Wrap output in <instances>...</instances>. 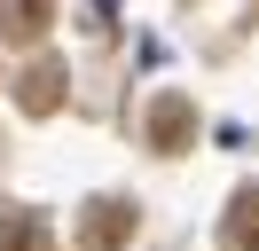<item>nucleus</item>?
<instances>
[{
  "instance_id": "20e7f679",
  "label": "nucleus",
  "mask_w": 259,
  "mask_h": 251,
  "mask_svg": "<svg viewBox=\"0 0 259 251\" xmlns=\"http://www.w3.org/2000/svg\"><path fill=\"white\" fill-rule=\"evenodd\" d=\"M55 24V0H0V39H16V47H39Z\"/></svg>"
},
{
  "instance_id": "39448f33",
  "label": "nucleus",
  "mask_w": 259,
  "mask_h": 251,
  "mask_svg": "<svg viewBox=\"0 0 259 251\" xmlns=\"http://www.w3.org/2000/svg\"><path fill=\"white\" fill-rule=\"evenodd\" d=\"M220 251H259V188H236V204L220 220Z\"/></svg>"
},
{
  "instance_id": "423d86ee",
  "label": "nucleus",
  "mask_w": 259,
  "mask_h": 251,
  "mask_svg": "<svg viewBox=\"0 0 259 251\" xmlns=\"http://www.w3.org/2000/svg\"><path fill=\"white\" fill-rule=\"evenodd\" d=\"M0 251H55V228L39 212H0Z\"/></svg>"
},
{
  "instance_id": "7ed1b4c3",
  "label": "nucleus",
  "mask_w": 259,
  "mask_h": 251,
  "mask_svg": "<svg viewBox=\"0 0 259 251\" xmlns=\"http://www.w3.org/2000/svg\"><path fill=\"white\" fill-rule=\"evenodd\" d=\"M16 110H24V118H55V110H63V63L39 55L32 71L16 78Z\"/></svg>"
},
{
  "instance_id": "f03ea898",
  "label": "nucleus",
  "mask_w": 259,
  "mask_h": 251,
  "mask_svg": "<svg viewBox=\"0 0 259 251\" xmlns=\"http://www.w3.org/2000/svg\"><path fill=\"white\" fill-rule=\"evenodd\" d=\"M189 141H196V110H189V94H157V102H149V149L181 157Z\"/></svg>"
},
{
  "instance_id": "f257e3e1",
  "label": "nucleus",
  "mask_w": 259,
  "mask_h": 251,
  "mask_svg": "<svg viewBox=\"0 0 259 251\" xmlns=\"http://www.w3.org/2000/svg\"><path fill=\"white\" fill-rule=\"evenodd\" d=\"M134 228H142V212H134L126 196H95V204L79 212V243H87V251H126Z\"/></svg>"
}]
</instances>
